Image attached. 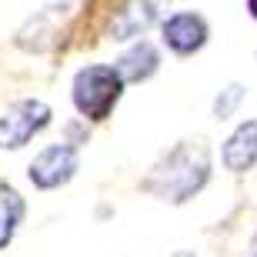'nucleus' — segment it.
<instances>
[{
  "label": "nucleus",
  "instance_id": "nucleus-9",
  "mask_svg": "<svg viewBox=\"0 0 257 257\" xmlns=\"http://www.w3.org/2000/svg\"><path fill=\"white\" fill-rule=\"evenodd\" d=\"M24 217V200L14 187H0V247H7Z\"/></svg>",
  "mask_w": 257,
  "mask_h": 257
},
{
  "label": "nucleus",
  "instance_id": "nucleus-8",
  "mask_svg": "<svg viewBox=\"0 0 257 257\" xmlns=\"http://www.w3.org/2000/svg\"><path fill=\"white\" fill-rule=\"evenodd\" d=\"M157 64H161L157 50H154L147 40H141L137 47H131L124 57H120L117 70H120V77H124V80H144V77H151L154 70H157Z\"/></svg>",
  "mask_w": 257,
  "mask_h": 257
},
{
  "label": "nucleus",
  "instance_id": "nucleus-4",
  "mask_svg": "<svg viewBox=\"0 0 257 257\" xmlns=\"http://www.w3.org/2000/svg\"><path fill=\"white\" fill-rule=\"evenodd\" d=\"M77 171V151L67 144H54L30 164V181L37 187H60L74 177Z\"/></svg>",
  "mask_w": 257,
  "mask_h": 257
},
{
  "label": "nucleus",
  "instance_id": "nucleus-2",
  "mask_svg": "<svg viewBox=\"0 0 257 257\" xmlns=\"http://www.w3.org/2000/svg\"><path fill=\"white\" fill-rule=\"evenodd\" d=\"M124 90V77L120 70L110 64H94L84 67L74 80V104L77 110L90 120H104L110 110H114L117 97Z\"/></svg>",
  "mask_w": 257,
  "mask_h": 257
},
{
  "label": "nucleus",
  "instance_id": "nucleus-7",
  "mask_svg": "<svg viewBox=\"0 0 257 257\" xmlns=\"http://www.w3.org/2000/svg\"><path fill=\"white\" fill-rule=\"evenodd\" d=\"M157 17V0H127L124 7L117 10L114 24H110V34L114 40H127L137 37L151 27V20Z\"/></svg>",
  "mask_w": 257,
  "mask_h": 257
},
{
  "label": "nucleus",
  "instance_id": "nucleus-12",
  "mask_svg": "<svg viewBox=\"0 0 257 257\" xmlns=\"http://www.w3.org/2000/svg\"><path fill=\"white\" fill-rule=\"evenodd\" d=\"M247 257H257V237L250 240V254H247Z\"/></svg>",
  "mask_w": 257,
  "mask_h": 257
},
{
  "label": "nucleus",
  "instance_id": "nucleus-1",
  "mask_svg": "<svg viewBox=\"0 0 257 257\" xmlns=\"http://www.w3.org/2000/svg\"><path fill=\"white\" fill-rule=\"evenodd\" d=\"M207 174H210V161H207V151L200 144H181L174 154H167V161L154 171L151 177V187L157 197L164 200H187L191 194H197L204 184H207Z\"/></svg>",
  "mask_w": 257,
  "mask_h": 257
},
{
  "label": "nucleus",
  "instance_id": "nucleus-13",
  "mask_svg": "<svg viewBox=\"0 0 257 257\" xmlns=\"http://www.w3.org/2000/svg\"><path fill=\"white\" fill-rule=\"evenodd\" d=\"M177 257H194V254H177Z\"/></svg>",
  "mask_w": 257,
  "mask_h": 257
},
{
  "label": "nucleus",
  "instance_id": "nucleus-3",
  "mask_svg": "<svg viewBox=\"0 0 257 257\" xmlns=\"http://www.w3.org/2000/svg\"><path fill=\"white\" fill-rule=\"evenodd\" d=\"M47 124H50V107L44 100H17L0 117V147L17 151Z\"/></svg>",
  "mask_w": 257,
  "mask_h": 257
},
{
  "label": "nucleus",
  "instance_id": "nucleus-6",
  "mask_svg": "<svg viewBox=\"0 0 257 257\" xmlns=\"http://www.w3.org/2000/svg\"><path fill=\"white\" fill-rule=\"evenodd\" d=\"M254 161H257V120H247V124H240L227 137V144H224V164H227V171L244 174L254 167Z\"/></svg>",
  "mask_w": 257,
  "mask_h": 257
},
{
  "label": "nucleus",
  "instance_id": "nucleus-10",
  "mask_svg": "<svg viewBox=\"0 0 257 257\" xmlns=\"http://www.w3.org/2000/svg\"><path fill=\"white\" fill-rule=\"evenodd\" d=\"M240 100H244V87H227V90H220V97L217 100H214V114L220 117V120H227L230 114H234V107L240 104Z\"/></svg>",
  "mask_w": 257,
  "mask_h": 257
},
{
  "label": "nucleus",
  "instance_id": "nucleus-5",
  "mask_svg": "<svg viewBox=\"0 0 257 257\" xmlns=\"http://www.w3.org/2000/svg\"><path fill=\"white\" fill-rule=\"evenodd\" d=\"M207 40V24L200 14H174L164 20V44L174 54H194Z\"/></svg>",
  "mask_w": 257,
  "mask_h": 257
},
{
  "label": "nucleus",
  "instance_id": "nucleus-11",
  "mask_svg": "<svg viewBox=\"0 0 257 257\" xmlns=\"http://www.w3.org/2000/svg\"><path fill=\"white\" fill-rule=\"evenodd\" d=\"M247 10H250V17L257 20V0H247Z\"/></svg>",
  "mask_w": 257,
  "mask_h": 257
}]
</instances>
